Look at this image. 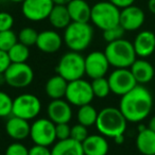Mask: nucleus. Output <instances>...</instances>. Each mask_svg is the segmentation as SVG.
I'll return each instance as SVG.
<instances>
[{
	"label": "nucleus",
	"instance_id": "nucleus-1",
	"mask_svg": "<svg viewBox=\"0 0 155 155\" xmlns=\"http://www.w3.org/2000/svg\"><path fill=\"white\" fill-rule=\"evenodd\" d=\"M153 107V97L148 88L137 84L132 91L123 95L119 102V110L127 122L143 121Z\"/></svg>",
	"mask_w": 155,
	"mask_h": 155
},
{
	"label": "nucleus",
	"instance_id": "nucleus-2",
	"mask_svg": "<svg viewBox=\"0 0 155 155\" xmlns=\"http://www.w3.org/2000/svg\"><path fill=\"white\" fill-rule=\"evenodd\" d=\"M127 120L119 107H104L98 113L96 129L101 135L105 137L115 138L116 136L124 134L127 131Z\"/></svg>",
	"mask_w": 155,
	"mask_h": 155
},
{
	"label": "nucleus",
	"instance_id": "nucleus-3",
	"mask_svg": "<svg viewBox=\"0 0 155 155\" xmlns=\"http://www.w3.org/2000/svg\"><path fill=\"white\" fill-rule=\"evenodd\" d=\"M94 38V29L89 22H75L71 24L64 30L63 41L66 46L75 52L86 50Z\"/></svg>",
	"mask_w": 155,
	"mask_h": 155
},
{
	"label": "nucleus",
	"instance_id": "nucleus-4",
	"mask_svg": "<svg viewBox=\"0 0 155 155\" xmlns=\"http://www.w3.org/2000/svg\"><path fill=\"white\" fill-rule=\"evenodd\" d=\"M104 53L110 65L115 68H130L137 58L133 43L124 38L108 43Z\"/></svg>",
	"mask_w": 155,
	"mask_h": 155
},
{
	"label": "nucleus",
	"instance_id": "nucleus-5",
	"mask_svg": "<svg viewBox=\"0 0 155 155\" xmlns=\"http://www.w3.org/2000/svg\"><path fill=\"white\" fill-rule=\"evenodd\" d=\"M55 70L67 82L82 79L85 74V58L81 52L70 50L61 56Z\"/></svg>",
	"mask_w": 155,
	"mask_h": 155
},
{
	"label": "nucleus",
	"instance_id": "nucleus-6",
	"mask_svg": "<svg viewBox=\"0 0 155 155\" xmlns=\"http://www.w3.org/2000/svg\"><path fill=\"white\" fill-rule=\"evenodd\" d=\"M120 20V9L110 1H99L91 7V21L98 29L104 31L116 27Z\"/></svg>",
	"mask_w": 155,
	"mask_h": 155
},
{
	"label": "nucleus",
	"instance_id": "nucleus-7",
	"mask_svg": "<svg viewBox=\"0 0 155 155\" xmlns=\"http://www.w3.org/2000/svg\"><path fill=\"white\" fill-rule=\"evenodd\" d=\"M41 110V102L37 96L33 94H21L13 101L12 116L19 117L30 121L35 119Z\"/></svg>",
	"mask_w": 155,
	"mask_h": 155
},
{
	"label": "nucleus",
	"instance_id": "nucleus-8",
	"mask_svg": "<svg viewBox=\"0 0 155 155\" xmlns=\"http://www.w3.org/2000/svg\"><path fill=\"white\" fill-rule=\"evenodd\" d=\"M65 98L71 105L78 106V107L91 103L95 98L91 83L84 80L83 78L79 80L70 81L67 85Z\"/></svg>",
	"mask_w": 155,
	"mask_h": 155
},
{
	"label": "nucleus",
	"instance_id": "nucleus-9",
	"mask_svg": "<svg viewBox=\"0 0 155 155\" xmlns=\"http://www.w3.org/2000/svg\"><path fill=\"white\" fill-rule=\"evenodd\" d=\"M5 84L13 88H25L33 82L34 71L27 63H11L5 72Z\"/></svg>",
	"mask_w": 155,
	"mask_h": 155
},
{
	"label": "nucleus",
	"instance_id": "nucleus-10",
	"mask_svg": "<svg viewBox=\"0 0 155 155\" xmlns=\"http://www.w3.org/2000/svg\"><path fill=\"white\" fill-rule=\"evenodd\" d=\"M30 138L34 144L50 147L55 142V123L49 118H39L33 121L31 124Z\"/></svg>",
	"mask_w": 155,
	"mask_h": 155
},
{
	"label": "nucleus",
	"instance_id": "nucleus-11",
	"mask_svg": "<svg viewBox=\"0 0 155 155\" xmlns=\"http://www.w3.org/2000/svg\"><path fill=\"white\" fill-rule=\"evenodd\" d=\"M110 93L122 97L137 85L130 68H116L107 78Z\"/></svg>",
	"mask_w": 155,
	"mask_h": 155
},
{
	"label": "nucleus",
	"instance_id": "nucleus-12",
	"mask_svg": "<svg viewBox=\"0 0 155 155\" xmlns=\"http://www.w3.org/2000/svg\"><path fill=\"white\" fill-rule=\"evenodd\" d=\"M54 7L53 0H25L21 2V13L33 22L48 19Z\"/></svg>",
	"mask_w": 155,
	"mask_h": 155
},
{
	"label": "nucleus",
	"instance_id": "nucleus-13",
	"mask_svg": "<svg viewBox=\"0 0 155 155\" xmlns=\"http://www.w3.org/2000/svg\"><path fill=\"white\" fill-rule=\"evenodd\" d=\"M110 66L105 53L102 51H93L85 58V74L91 80L105 77Z\"/></svg>",
	"mask_w": 155,
	"mask_h": 155
},
{
	"label": "nucleus",
	"instance_id": "nucleus-14",
	"mask_svg": "<svg viewBox=\"0 0 155 155\" xmlns=\"http://www.w3.org/2000/svg\"><path fill=\"white\" fill-rule=\"evenodd\" d=\"M146 19L144 12L139 7L132 5L120 10L119 25L124 31H136L142 27Z\"/></svg>",
	"mask_w": 155,
	"mask_h": 155
},
{
	"label": "nucleus",
	"instance_id": "nucleus-15",
	"mask_svg": "<svg viewBox=\"0 0 155 155\" xmlns=\"http://www.w3.org/2000/svg\"><path fill=\"white\" fill-rule=\"evenodd\" d=\"M47 116L55 124L68 123L72 118L71 104L64 99L51 100L47 106Z\"/></svg>",
	"mask_w": 155,
	"mask_h": 155
},
{
	"label": "nucleus",
	"instance_id": "nucleus-16",
	"mask_svg": "<svg viewBox=\"0 0 155 155\" xmlns=\"http://www.w3.org/2000/svg\"><path fill=\"white\" fill-rule=\"evenodd\" d=\"M63 37L54 30H45L38 33L36 41V47L44 53H55L61 49Z\"/></svg>",
	"mask_w": 155,
	"mask_h": 155
},
{
	"label": "nucleus",
	"instance_id": "nucleus-17",
	"mask_svg": "<svg viewBox=\"0 0 155 155\" xmlns=\"http://www.w3.org/2000/svg\"><path fill=\"white\" fill-rule=\"evenodd\" d=\"M136 55L140 58H147L155 51V33L152 31L144 30L136 35L133 41Z\"/></svg>",
	"mask_w": 155,
	"mask_h": 155
},
{
	"label": "nucleus",
	"instance_id": "nucleus-18",
	"mask_svg": "<svg viewBox=\"0 0 155 155\" xmlns=\"http://www.w3.org/2000/svg\"><path fill=\"white\" fill-rule=\"evenodd\" d=\"M31 124L26 119L10 116L5 122V132L15 141H21L30 137Z\"/></svg>",
	"mask_w": 155,
	"mask_h": 155
},
{
	"label": "nucleus",
	"instance_id": "nucleus-19",
	"mask_svg": "<svg viewBox=\"0 0 155 155\" xmlns=\"http://www.w3.org/2000/svg\"><path fill=\"white\" fill-rule=\"evenodd\" d=\"M132 74L135 78L137 84L144 85L150 83L155 78V68L146 58H136L130 67Z\"/></svg>",
	"mask_w": 155,
	"mask_h": 155
},
{
	"label": "nucleus",
	"instance_id": "nucleus-20",
	"mask_svg": "<svg viewBox=\"0 0 155 155\" xmlns=\"http://www.w3.org/2000/svg\"><path fill=\"white\" fill-rule=\"evenodd\" d=\"M84 155H106L110 150V144L105 136L101 134L88 135L82 142Z\"/></svg>",
	"mask_w": 155,
	"mask_h": 155
},
{
	"label": "nucleus",
	"instance_id": "nucleus-21",
	"mask_svg": "<svg viewBox=\"0 0 155 155\" xmlns=\"http://www.w3.org/2000/svg\"><path fill=\"white\" fill-rule=\"evenodd\" d=\"M70 15L71 21L89 22L91 21V7L85 0H71L66 5Z\"/></svg>",
	"mask_w": 155,
	"mask_h": 155
},
{
	"label": "nucleus",
	"instance_id": "nucleus-22",
	"mask_svg": "<svg viewBox=\"0 0 155 155\" xmlns=\"http://www.w3.org/2000/svg\"><path fill=\"white\" fill-rule=\"evenodd\" d=\"M136 148L142 155H155V132L148 127L138 131Z\"/></svg>",
	"mask_w": 155,
	"mask_h": 155
},
{
	"label": "nucleus",
	"instance_id": "nucleus-23",
	"mask_svg": "<svg viewBox=\"0 0 155 155\" xmlns=\"http://www.w3.org/2000/svg\"><path fill=\"white\" fill-rule=\"evenodd\" d=\"M68 82L60 74H55L53 77L49 78L45 85L46 95L51 100L63 99L65 98L67 91Z\"/></svg>",
	"mask_w": 155,
	"mask_h": 155
},
{
	"label": "nucleus",
	"instance_id": "nucleus-24",
	"mask_svg": "<svg viewBox=\"0 0 155 155\" xmlns=\"http://www.w3.org/2000/svg\"><path fill=\"white\" fill-rule=\"evenodd\" d=\"M51 155H84L82 143L72 138L58 140L51 148Z\"/></svg>",
	"mask_w": 155,
	"mask_h": 155
},
{
	"label": "nucleus",
	"instance_id": "nucleus-25",
	"mask_svg": "<svg viewBox=\"0 0 155 155\" xmlns=\"http://www.w3.org/2000/svg\"><path fill=\"white\" fill-rule=\"evenodd\" d=\"M50 25L55 29H66L71 24V18L66 5H54L49 17H48Z\"/></svg>",
	"mask_w": 155,
	"mask_h": 155
},
{
	"label": "nucleus",
	"instance_id": "nucleus-26",
	"mask_svg": "<svg viewBox=\"0 0 155 155\" xmlns=\"http://www.w3.org/2000/svg\"><path fill=\"white\" fill-rule=\"evenodd\" d=\"M98 113L99 112H97V110L91 103L80 106L77 113L78 122L80 123V124L85 125L87 127L96 125L97 118H98Z\"/></svg>",
	"mask_w": 155,
	"mask_h": 155
},
{
	"label": "nucleus",
	"instance_id": "nucleus-27",
	"mask_svg": "<svg viewBox=\"0 0 155 155\" xmlns=\"http://www.w3.org/2000/svg\"><path fill=\"white\" fill-rule=\"evenodd\" d=\"M8 54L11 63H26L30 56V50L28 46L18 41L8 51Z\"/></svg>",
	"mask_w": 155,
	"mask_h": 155
},
{
	"label": "nucleus",
	"instance_id": "nucleus-28",
	"mask_svg": "<svg viewBox=\"0 0 155 155\" xmlns=\"http://www.w3.org/2000/svg\"><path fill=\"white\" fill-rule=\"evenodd\" d=\"M91 87H93V91L95 97L99 98V99H104L110 93V83H108V80L105 77L94 79L91 81Z\"/></svg>",
	"mask_w": 155,
	"mask_h": 155
},
{
	"label": "nucleus",
	"instance_id": "nucleus-29",
	"mask_svg": "<svg viewBox=\"0 0 155 155\" xmlns=\"http://www.w3.org/2000/svg\"><path fill=\"white\" fill-rule=\"evenodd\" d=\"M18 41L24 45L31 47V46L36 45L37 36H38V32L35 29L31 28V27H25L19 31L17 34Z\"/></svg>",
	"mask_w": 155,
	"mask_h": 155
},
{
	"label": "nucleus",
	"instance_id": "nucleus-30",
	"mask_svg": "<svg viewBox=\"0 0 155 155\" xmlns=\"http://www.w3.org/2000/svg\"><path fill=\"white\" fill-rule=\"evenodd\" d=\"M16 43H18V36L13 30L0 31V50L8 52Z\"/></svg>",
	"mask_w": 155,
	"mask_h": 155
},
{
	"label": "nucleus",
	"instance_id": "nucleus-31",
	"mask_svg": "<svg viewBox=\"0 0 155 155\" xmlns=\"http://www.w3.org/2000/svg\"><path fill=\"white\" fill-rule=\"evenodd\" d=\"M13 101L14 100L9 94L0 91V118H8L12 116Z\"/></svg>",
	"mask_w": 155,
	"mask_h": 155
},
{
	"label": "nucleus",
	"instance_id": "nucleus-32",
	"mask_svg": "<svg viewBox=\"0 0 155 155\" xmlns=\"http://www.w3.org/2000/svg\"><path fill=\"white\" fill-rule=\"evenodd\" d=\"M125 31L120 25L116 27H113L110 29L103 31V38L106 43H112V41H118V39L123 38V35H124Z\"/></svg>",
	"mask_w": 155,
	"mask_h": 155
},
{
	"label": "nucleus",
	"instance_id": "nucleus-33",
	"mask_svg": "<svg viewBox=\"0 0 155 155\" xmlns=\"http://www.w3.org/2000/svg\"><path fill=\"white\" fill-rule=\"evenodd\" d=\"M88 136V131H87V127L83 124H78L71 127V133H70V138L77 140V141L82 143Z\"/></svg>",
	"mask_w": 155,
	"mask_h": 155
},
{
	"label": "nucleus",
	"instance_id": "nucleus-34",
	"mask_svg": "<svg viewBox=\"0 0 155 155\" xmlns=\"http://www.w3.org/2000/svg\"><path fill=\"white\" fill-rule=\"evenodd\" d=\"M5 155H29V149L20 141H14L7 147Z\"/></svg>",
	"mask_w": 155,
	"mask_h": 155
},
{
	"label": "nucleus",
	"instance_id": "nucleus-35",
	"mask_svg": "<svg viewBox=\"0 0 155 155\" xmlns=\"http://www.w3.org/2000/svg\"><path fill=\"white\" fill-rule=\"evenodd\" d=\"M14 26V17L9 12H0V31L12 30Z\"/></svg>",
	"mask_w": 155,
	"mask_h": 155
},
{
	"label": "nucleus",
	"instance_id": "nucleus-36",
	"mask_svg": "<svg viewBox=\"0 0 155 155\" xmlns=\"http://www.w3.org/2000/svg\"><path fill=\"white\" fill-rule=\"evenodd\" d=\"M71 127H69L68 123H58L55 124V134L58 140H64L70 138Z\"/></svg>",
	"mask_w": 155,
	"mask_h": 155
},
{
	"label": "nucleus",
	"instance_id": "nucleus-37",
	"mask_svg": "<svg viewBox=\"0 0 155 155\" xmlns=\"http://www.w3.org/2000/svg\"><path fill=\"white\" fill-rule=\"evenodd\" d=\"M29 155H51V150L49 147L34 144L32 148L29 149Z\"/></svg>",
	"mask_w": 155,
	"mask_h": 155
},
{
	"label": "nucleus",
	"instance_id": "nucleus-38",
	"mask_svg": "<svg viewBox=\"0 0 155 155\" xmlns=\"http://www.w3.org/2000/svg\"><path fill=\"white\" fill-rule=\"evenodd\" d=\"M10 65H11V60L8 52L0 50V73H5Z\"/></svg>",
	"mask_w": 155,
	"mask_h": 155
},
{
	"label": "nucleus",
	"instance_id": "nucleus-39",
	"mask_svg": "<svg viewBox=\"0 0 155 155\" xmlns=\"http://www.w3.org/2000/svg\"><path fill=\"white\" fill-rule=\"evenodd\" d=\"M108 1L115 5L117 8H119V9H124V8L134 5V2H135V0H108Z\"/></svg>",
	"mask_w": 155,
	"mask_h": 155
},
{
	"label": "nucleus",
	"instance_id": "nucleus-40",
	"mask_svg": "<svg viewBox=\"0 0 155 155\" xmlns=\"http://www.w3.org/2000/svg\"><path fill=\"white\" fill-rule=\"evenodd\" d=\"M148 9L151 13L155 15V0H149L148 1Z\"/></svg>",
	"mask_w": 155,
	"mask_h": 155
},
{
	"label": "nucleus",
	"instance_id": "nucleus-41",
	"mask_svg": "<svg viewBox=\"0 0 155 155\" xmlns=\"http://www.w3.org/2000/svg\"><path fill=\"white\" fill-rule=\"evenodd\" d=\"M114 141L116 142L117 144H122L124 142V134H121V135L116 136L115 138H113Z\"/></svg>",
	"mask_w": 155,
	"mask_h": 155
},
{
	"label": "nucleus",
	"instance_id": "nucleus-42",
	"mask_svg": "<svg viewBox=\"0 0 155 155\" xmlns=\"http://www.w3.org/2000/svg\"><path fill=\"white\" fill-rule=\"evenodd\" d=\"M149 129H151L152 131L155 132V115L152 117V118L150 119V121H149V125H148Z\"/></svg>",
	"mask_w": 155,
	"mask_h": 155
},
{
	"label": "nucleus",
	"instance_id": "nucleus-43",
	"mask_svg": "<svg viewBox=\"0 0 155 155\" xmlns=\"http://www.w3.org/2000/svg\"><path fill=\"white\" fill-rule=\"evenodd\" d=\"M71 0H53L54 5H67Z\"/></svg>",
	"mask_w": 155,
	"mask_h": 155
},
{
	"label": "nucleus",
	"instance_id": "nucleus-44",
	"mask_svg": "<svg viewBox=\"0 0 155 155\" xmlns=\"http://www.w3.org/2000/svg\"><path fill=\"white\" fill-rule=\"evenodd\" d=\"M5 83V73H0V85H2Z\"/></svg>",
	"mask_w": 155,
	"mask_h": 155
},
{
	"label": "nucleus",
	"instance_id": "nucleus-45",
	"mask_svg": "<svg viewBox=\"0 0 155 155\" xmlns=\"http://www.w3.org/2000/svg\"><path fill=\"white\" fill-rule=\"evenodd\" d=\"M8 1H11V2H13V3H21L25 0H8Z\"/></svg>",
	"mask_w": 155,
	"mask_h": 155
},
{
	"label": "nucleus",
	"instance_id": "nucleus-46",
	"mask_svg": "<svg viewBox=\"0 0 155 155\" xmlns=\"http://www.w3.org/2000/svg\"><path fill=\"white\" fill-rule=\"evenodd\" d=\"M0 137H1V133H0Z\"/></svg>",
	"mask_w": 155,
	"mask_h": 155
},
{
	"label": "nucleus",
	"instance_id": "nucleus-47",
	"mask_svg": "<svg viewBox=\"0 0 155 155\" xmlns=\"http://www.w3.org/2000/svg\"><path fill=\"white\" fill-rule=\"evenodd\" d=\"M0 155H1V154H0Z\"/></svg>",
	"mask_w": 155,
	"mask_h": 155
}]
</instances>
